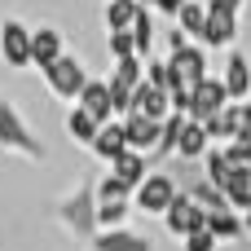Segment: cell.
Listing matches in <instances>:
<instances>
[{
  "mask_svg": "<svg viewBox=\"0 0 251 251\" xmlns=\"http://www.w3.org/2000/svg\"><path fill=\"white\" fill-rule=\"evenodd\" d=\"M185 194H190V199H194V203H199V207H203L207 216H216V212H229V203H225V194H221L216 185H207V181H194V185H190Z\"/></svg>",
  "mask_w": 251,
  "mask_h": 251,
  "instance_id": "4316f807",
  "label": "cell"
},
{
  "mask_svg": "<svg viewBox=\"0 0 251 251\" xmlns=\"http://www.w3.org/2000/svg\"><path fill=\"white\" fill-rule=\"evenodd\" d=\"M176 181L168 176V172H150L141 185H137V194H132V212H146V216H168V207L176 203Z\"/></svg>",
  "mask_w": 251,
  "mask_h": 251,
  "instance_id": "277c9868",
  "label": "cell"
},
{
  "mask_svg": "<svg viewBox=\"0 0 251 251\" xmlns=\"http://www.w3.org/2000/svg\"><path fill=\"white\" fill-rule=\"evenodd\" d=\"M141 0H106V31H132Z\"/></svg>",
  "mask_w": 251,
  "mask_h": 251,
  "instance_id": "7402d4cb",
  "label": "cell"
},
{
  "mask_svg": "<svg viewBox=\"0 0 251 251\" xmlns=\"http://www.w3.org/2000/svg\"><path fill=\"white\" fill-rule=\"evenodd\" d=\"M0 150H9L13 159H26V163H44V141L35 137V128L22 119V110L9 101V97H0Z\"/></svg>",
  "mask_w": 251,
  "mask_h": 251,
  "instance_id": "7a4b0ae2",
  "label": "cell"
},
{
  "mask_svg": "<svg viewBox=\"0 0 251 251\" xmlns=\"http://www.w3.org/2000/svg\"><path fill=\"white\" fill-rule=\"evenodd\" d=\"M225 159H229L234 168H251V141H229V146H225Z\"/></svg>",
  "mask_w": 251,
  "mask_h": 251,
  "instance_id": "d6a6232c",
  "label": "cell"
},
{
  "mask_svg": "<svg viewBox=\"0 0 251 251\" xmlns=\"http://www.w3.org/2000/svg\"><path fill=\"white\" fill-rule=\"evenodd\" d=\"M128 199H132L128 185H119L115 176H101V185H97V203H128Z\"/></svg>",
  "mask_w": 251,
  "mask_h": 251,
  "instance_id": "1f68e13d",
  "label": "cell"
},
{
  "mask_svg": "<svg viewBox=\"0 0 251 251\" xmlns=\"http://www.w3.org/2000/svg\"><path fill=\"white\" fill-rule=\"evenodd\" d=\"M221 84H225V97H229V101H247L251 97V57L243 49H229V53H225Z\"/></svg>",
  "mask_w": 251,
  "mask_h": 251,
  "instance_id": "30bf717a",
  "label": "cell"
},
{
  "mask_svg": "<svg viewBox=\"0 0 251 251\" xmlns=\"http://www.w3.org/2000/svg\"><path fill=\"white\" fill-rule=\"evenodd\" d=\"M243 234H247V238H251V212H247V216H243Z\"/></svg>",
  "mask_w": 251,
  "mask_h": 251,
  "instance_id": "8d00e7d4",
  "label": "cell"
},
{
  "mask_svg": "<svg viewBox=\"0 0 251 251\" xmlns=\"http://www.w3.org/2000/svg\"><path fill=\"white\" fill-rule=\"evenodd\" d=\"M132 115H146V119L163 124V119L172 115V101H168V93H163V88H154V84H141V88L132 93Z\"/></svg>",
  "mask_w": 251,
  "mask_h": 251,
  "instance_id": "9a60e30c",
  "label": "cell"
},
{
  "mask_svg": "<svg viewBox=\"0 0 251 251\" xmlns=\"http://www.w3.org/2000/svg\"><path fill=\"white\" fill-rule=\"evenodd\" d=\"M93 154H97L101 163H115V159L128 154V137H124V124H119V119H115V124H101V132H97V141H93Z\"/></svg>",
  "mask_w": 251,
  "mask_h": 251,
  "instance_id": "e0dca14e",
  "label": "cell"
},
{
  "mask_svg": "<svg viewBox=\"0 0 251 251\" xmlns=\"http://www.w3.org/2000/svg\"><path fill=\"white\" fill-rule=\"evenodd\" d=\"M176 26L199 44V35H203V26H207V0H185V9L176 13Z\"/></svg>",
  "mask_w": 251,
  "mask_h": 251,
  "instance_id": "484cf974",
  "label": "cell"
},
{
  "mask_svg": "<svg viewBox=\"0 0 251 251\" xmlns=\"http://www.w3.org/2000/svg\"><path fill=\"white\" fill-rule=\"evenodd\" d=\"M66 132H71V141H75V146H88V150H93V141H97L101 124H97L93 115H84V110L75 106V110L66 115Z\"/></svg>",
  "mask_w": 251,
  "mask_h": 251,
  "instance_id": "603a6c76",
  "label": "cell"
},
{
  "mask_svg": "<svg viewBox=\"0 0 251 251\" xmlns=\"http://www.w3.org/2000/svg\"><path fill=\"white\" fill-rule=\"evenodd\" d=\"M106 49H110V57H115V62H124V57H137L132 31H106Z\"/></svg>",
  "mask_w": 251,
  "mask_h": 251,
  "instance_id": "f546056e",
  "label": "cell"
},
{
  "mask_svg": "<svg viewBox=\"0 0 251 251\" xmlns=\"http://www.w3.org/2000/svg\"><path fill=\"white\" fill-rule=\"evenodd\" d=\"M168 66H172V88H190L194 93L207 79V49L203 44H185L181 53H168Z\"/></svg>",
  "mask_w": 251,
  "mask_h": 251,
  "instance_id": "5b68a950",
  "label": "cell"
},
{
  "mask_svg": "<svg viewBox=\"0 0 251 251\" xmlns=\"http://www.w3.org/2000/svg\"><path fill=\"white\" fill-rule=\"evenodd\" d=\"M154 35H159L154 13L141 4V13H137V22H132V44H137V57H141V62H150V57H154Z\"/></svg>",
  "mask_w": 251,
  "mask_h": 251,
  "instance_id": "ffe728a7",
  "label": "cell"
},
{
  "mask_svg": "<svg viewBox=\"0 0 251 251\" xmlns=\"http://www.w3.org/2000/svg\"><path fill=\"white\" fill-rule=\"evenodd\" d=\"M163 225H168V234H176V238L185 243L190 234H203V229H207V212H203V207H199V203L181 190V194H176V203L168 207Z\"/></svg>",
  "mask_w": 251,
  "mask_h": 251,
  "instance_id": "52a82bcc",
  "label": "cell"
},
{
  "mask_svg": "<svg viewBox=\"0 0 251 251\" xmlns=\"http://www.w3.org/2000/svg\"><path fill=\"white\" fill-rule=\"evenodd\" d=\"M75 106H79L84 115H93L97 124H115V101H110V84H106V79H88Z\"/></svg>",
  "mask_w": 251,
  "mask_h": 251,
  "instance_id": "4fadbf2b",
  "label": "cell"
},
{
  "mask_svg": "<svg viewBox=\"0 0 251 251\" xmlns=\"http://www.w3.org/2000/svg\"><path fill=\"white\" fill-rule=\"evenodd\" d=\"M221 194H225L229 212L247 216L251 212V168H234V163H229V176L221 181Z\"/></svg>",
  "mask_w": 251,
  "mask_h": 251,
  "instance_id": "5bb4252c",
  "label": "cell"
},
{
  "mask_svg": "<svg viewBox=\"0 0 251 251\" xmlns=\"http://www.w3.org/2000/svg\"><path fill=\"white\" fill-rule=\"evenodd\" d=\"M207 234H212L216 243H238V238H247L238 212H216V216H207Z\"/></svg>",
  "mask_w": 251,
  "mask_h": 251,
  "instance_id": "d4e9b609",
  "label": "cell"
},
{
  "mask_svg": "<svg viewBox=\"0 0 251 251\" xmlns=\"http://www.w3.org/2000/svg\"><path fill=\"white\" fill-rule=\"evenodd\" d=\"M229 106V97H225V84H221V75H207L194 93H190V119L194 124H207L212 115H221Z\"/></svg>",
  "mask_w": 251,
  "mask_h": 251,
  "instance_id": "9c48e42d",
  "label": "cell"
},
{
  "mask_svg": "<svg viewBox=\"0 0 251 251\" xmlns=\"http://www.w3.org/2000/svg\"><path fill=\"white\" fill-rule=\"evenodd\" d=\"M207 150H212V141H207L203 124L185 119V128H181V141H176V154H181V159H207Z\"/></svg>",
  "mask_w": 251,
  "mask_h": 251,
  "instance_id": "44dd1931",
  "label": "cell"
},
{
  "mask_svg": "<svg viewBox=\"0 0 251 251\" xmlns=\"http://www.w3.org/2000/svg\"><path fill=\"white\" fill-rule=\"evenodd\" d=\"M203 132H207V141H225V146H229V141H234V132H238V106L229 101L221 115H212V119L203 124Z\"/></svg>",
  "mask_w": 251,
  "mask_h": 251,
  "instance_id": "cb8c5ba5",
  "label": "cell"
},
{
  "mask_svg": "<svg viewBox=\"0 0 251 251\" xmlns=\"http://www.w3.org/2000/svg\"><path fill=\"white\" fill-rule=\"evenodd\" d=\"M57 57H66V40L57 26H31V66L49 71Z\"/></svg>",
  "mask_w": 251,
  "mask_h": 251,
  "instance_id": "8fae6325",
  "label": "cell"
},
{
  "mask_svg": "<svg viewBox=\"0 0 251 251\" xmlns=\"http://www.w3.org/2000/svg\"><path fill=\"white\" fill-rule=\"evenodd\" d=\"M234 40H238V13H229L216 0H207V26H203L199 44L203 49H234Z\"/></svg>",
  "mask_w": 251,
  "mask_h": 251,
  "instance_id": "ba28073f",
  "label": "cell"
},
{
  "mask_svg": "<svg viewBox=\"0 0 251 251\" xmlns=\"http://www.w3.org/2000/svg\"><path fill=\"white\" fill-rule=\"evenodd\" d=\"M0 57L13 71H26L31 66V26L26 22H18V18H4L0 22Z\"/></svg>",
  "mask_w": 251,
  "mask_h": 251,
  "instance_id": "8992f818",
  "label": "cell"
},
{
  "mask_svg": "<svg viewBox=\"0 0 251 251\" xmlns=\"http://www.w3.org/2000/svg\"><path fill=\"white\" fill-rule=\"evenodd\" d=\"M110 176H115L119 185H128V190L137 194V185H141V181L150 176V159H141V154H132V150H128L124 159H115V163H110Z\"/></svg>",
  "mask_w": 251,
  "mask_h": 251,
  "instance_id": "d6986e66",
  "label": "cell"
},
{
  "mask_svg": "<svg viewBox=\"0 0 251 251\" xmlns=\"http://www.w3.org/2000/svg\"><path fill=\"white\" fill-rule=\"evenodd\" d=\"M181 128H185V115H168V119H163V132H159V150H154V159H163V154H176Z\"/></svg>",
  "mask_w": 251,
  "mask_h": 251,
  "instance_id": "f1b7e54d",
  "label": "cell"
},
{
  "mask_svg": "<svg viewBox=\"0 0 251 251\" xmlns=\"http://www.w3.org/2000/svg\"><path fill=\"white\" fill-rule=\"evenodd\" d=\"M93 251H154V243L137 229H101L93 238Z\"/></svg>",
  "mask_w": 251,
  "mask_h": 251,
  "instance_id": "2e32d148",
  "label": "cell"
},
{
  "mask_svg": "<svg viewBox=\"0 0 251 251\" xmlns=\"http://www.w3.org/2000/svg\"><path fill=\"white\" fill-rule=\"evenodd\" d=\"M181 251H221V243H216V238L203 229V234H190V238L181 243Z\"/></svg>",
  "mask_w": 251,
  "mask_h": 251,
  "instance_id": "836d02e7",
  "label": "cell"
},
{
  "mask_svg": "<svg viewBox=\"0 0 251 251\" xmlns=\"http://www.w3.org/2000/svg\"><path fill=\"white\" fill-rule=\"evenodd\" d=\"M124 124V137H128V150L132 154H154L159 150V132H163V124H154V119H146V115H128V119H119Z\"/></svg>",
  "mask_w": 251,
  "mask_h": 251,
  "instance_id": "7c38bea8",
  "label": "cell"
},
{
  "mask_svg": "<svg viewBox=\"0 0 251 251\" xmlns=\"http://www.w3.org/2000/svg\"><path fill=\"white\" fill-rule=\"evenodd\" d=\"M40 75H44V88H49L57 101H79L84 84L93 79V75L84 71V62H79V57H71V53H66V57H57V62H53L49 71H40Z\"/></svg>",
  "mask_w": 251,
  "mask_h": 251,
  "instance_id": "3957f363",
  "label": "cell"
},
{
  "mask_svg": "<svg viewBox=\"0 0 251 251\" xmlns=\"http://www.w3.org/2000/svg\"><path fill=\"white\" fill-rule=\"evenodd\" d=\"M110 93H137L141 84H146V62L141 57H124V62H115V71H110Z\"/></svg>",
  "mask_w": 251,
  "mask_h": 251,
  "instance_id": "ac0fdd59",
  "label": "cell"
},
{
  "mask_svg": "<svg viewBox=\"0 0 251 251\" xmlns=\"http://www.w3.org/2000/svg\"><path fill=\"white\" fill-rule=\"evenodd\" d=\"M128 216H132V199L128 203H97V234L101 229H128Z\"/></svg>",
  "mask_w": 251,
  "mask_h": 251,
  "instance_id": "83f0119b",
  "label": "cell"
},
{
  "mask_svg": "<svg viewBox=\"0 0 251 251\" xmlns=\"http://www.w3.org/2000/svg\"><path fill=\"white\" fill-rule=\"evenodd\" d=\"M216 4H221V9H229V13H243V4H247V0H216Z\"/></svg>",
  "mask_w": 251,
  "mask_h": 251,
  "instance_id": "d590c367",
  "label": "cell"
},
{
  "mask_svg": "<svg viewBox=\"0 0 251 251\" xmlns=\"http://www.w3.org/2000/svg\"><path fill=\"white\" fill-rule=\"evenodd\" d=\"M146 84H154V88H172V66H168V57H150L146 62Z\"/></svg>",
  "mask_w": 251,
  "mask_h": 251,
  "instance_id": "4dcf8cb0",
  "label": "cell"
},
{
  "mask_svg": "<svg viewBox=\"0 0 251 251\" xmlns=\"http://www.w3.org/2000/svg\"><path fill=\"white\" fill-rule=\"evenodd\" d=\"M49 216L57 225H66L75 238L93 243L97 238V190L93 185H75L71 194H62V199L49 203Z\"/></svg>",
  "mask_w": 251,
  "mask_h": 251,
  "instance_id": "6da1fadb",
  "label": "cell"
},
{
  "mask_svg": "<svg viewBox=\"0 0 251 251\" xmlns=\"http://www.w3.org/2000/svg\"><path fill=\"white\" fill-rule=\"evenodd\" d=\"M150 13H163V18H176L181 9H185V0H141Z\"/></svg>",
  "mask_w": 251,
  "mask_h": 251,
  "instance_id": "e575fe53",
  "label": "cell"
}]
</instances>
